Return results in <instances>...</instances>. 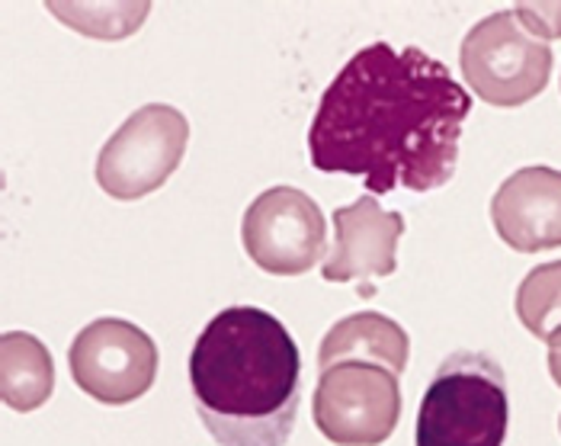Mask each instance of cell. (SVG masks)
<instances>
[{
	"label": "cell",
	"instance_id": "cell-1",
	"mask_svg": "<svg viewBox=\"0 0 561 446\" xmlns=\"http://www.w3.org/2000/svg\"><path fill=\"white\" fill-rule=\"evenodd\" d=\"M469 113V90L443 61L414 45H366L321 93L308 155L318 171L363 178L373 193H431L456 174Z\"/></svg>",
	"mask_w": 561,
	"mask_h": 446
},
{
	"label": "cell",
	"instance_id": "cell-2",
	"mask_svg": "<svg viewBox=\"0 0 561 446\" xmlns=\"http://www.w3.org/2000/svg\"><path fill=\"white\" fill-rule=\"evenodd\" d=\"M302 357L286 324L257 306L218 312L193 344L190 386L221 446H283L302 402Z\"/></svg>",
	"mask_w": 561,
	"mask_h": 446
},
{
	"label": "cell",
	"instance_id": "cell-3",
	"mask_svg": "<svg viewBox=\"0 0 561 446\" xmlns=\"http://www.w3.org/2000/svg\"><path fill=\"white\" fill-rule=\"evenodd\" d=\"M511 424L504 369L476 351L443 359L417 411V446H504Z\"/></svg>",
	"mask_w": 561,
	"mask_h": 446
},
{
	"label": "cell",
	"instance_id": "cell-4",
	"mask_svg": "<svg viewBox=\"0 0 561 446\" xmlns=\"http://www.w3.org/2000/svg\"><path fill=\"white\" fill-rule=\"evenodd\" d=\"M462 78L488 106L514 110L539 96L552 75L549 43L526 33L514 10L476 23L459 52Z\"/></svg>",
	"mask_w": 561,
	"mask_h": 446
},
{
	"label": "cell",
	"instance_id": "cell-5",
	"mask_svg": "<svg viewBox=\"0 0 561 446\" xmlns=\"http://www.w3.org/2000/svg\"><path fill=\"white\" fill-rule=\"evenodd\" d=\"M190 141L186 116L168 103L138 106L100 148L96 183L113 199H141L164 186Z\"/></svg>",
	"mask_w": 561,
	"mask_h": 446
},
{
	"label": "cell",
	"instance_id": "cell-6",
	"mask_svg": "<svg viewBox=\"0 0 561 446\" xmlns=\"http://www.w3.org/2000/svg\"><path fill=\"white\" fill-rule=\"evenodd\" d=\"M311 411L318 431L331 444H386L401 418L398 376L369 363H337L321 369Z\"/></svg>",
	"mask_w": 561,
	"mask_h": 446
},
{
	"label": "cell",
	"instance_id": "cell-7",
	"mask_svg": "<svg viewBox=\"0 0 561 446\" xmlns=\"http://www.w3.org/2000/svg\"><path fill=\"white\" fill-rule=\"evenodd\" d=\"M241 238L248 258L266 273L299 276L324 264L328 219L318 203L296 186H270L248 206Z\"/></svg>",
	"mask_w": 561,
	"mask_h": 446
},
{
	"label": "cell",
	"instance_id": "cell-8",
	"mask_svg": "<svg viewBox=\"0 0 561 446\" xmlns=\"http://www.w3.org/2000/svg\"><path fill=\"white\" fill-rule=\"evenodd\" d=\"M68 366L78 389L103 404L141 399L158 379V344L123 318H96L75 338Z\"/></svg>",
	"mask_w": 561,
	"mask_h": 446
},
{
	"label": "cell",
	"instance_id": "cell-9",
	"mask_svg": "<svg viewBox=\"0 0 561 446\" xmlns=\"http://www.w3.org/2000/svg\"><path fill=\"white\" fill-rule=\"evenodd\" d=\"M404 235V216L386 213L376 196L334 209V248L321 264L328 283H369L391 276L398 267V238Z\"/></svg>",
	"mask_w": 561,
	"mask_h": 446
},
{
	"label": "cell",
	"instance_id": "cell-10",
	"mask_svg": "<svg viewBox=\"0 0 561 446\" xmlns=\"http://www.w3.org/2000/svg\"><path fill=\"white\" fill-rule=\"evenodd\" d=\"M491 222L519 254L561 248V171L523 168L491 199Z\"/></svg>",
	"mask_w": 561,
	"mask_h": 446
},
{
	"label": "cell",
	"instance_id": "cell-11",
	"mask_svg": "<svg viewBox=\"0 0 561 446\" xmlns=\"http://www.w3.org/2000/svg\"><path fill=\"white\" fill-rule=\"evenodd\" d=\"M411 338L408 331L382 312H356L341 318L321 341L318 369H331L337 363H369L382 366L394 376L408 369Z\"/></svg>",
	"mask_w": 561,
	"mask_h": 446
},
{
	"label": "cell",
	"instance_id": "cell-12",
	"mask_svg": "<svg viewBox=\"0 0 561 446\" xmlns=\"http://www.w3.org/2000/svg\"><path fill=\"white\" fill-rule=\"evenodd\" d=\"M55 389V363L39 338L7 331L0 338V396L13 411H36Z\"/></svg>",
	"mask_w": 561,
	"mask_h": 446
},
{
	"label": "cell",
	"instance_id": "cell-13",
	"mask_svg": "<svg viewBox=\"0 0 561 446\" xmlns=\"http://www.w3.org/2000/svg\"><path fill=\"white\" fill-rule=\"evenodd\" d=\"M517 318L539 341H556L561 334V261L539 264L526 273L517 289Z\"/></svg>",
	"mask_w": 561,
	"mask_h": 446
},
{
	"label": "cell",
	"instance_id": "cell-14",
	"mask_svg": "<svg viewBox=\"0 0 561 446\" xmlns=\"http://www.w3.org/2000/svg\"><path fill=\"white\" fill-rule=\"evenodd\" d=\"M48 10L68 23L71 30L84 33V36H100V39H123L131 36L145 16L151 13V3H106V7H93V3H48Z\"/></svg>",
	"mask_w": 561,
	"mask_h": 446
},
{
	"label": "cell",
	"instance_id": "cell-15",
	"mask_svg": "<svg viewBox=\"0 0 561 446\" xmlns=\"http://www.w3.org/2000/svg\"><path fill=\"white\" fill-rule=\"evenodd\" d=\"M514 13L529 36H536L542 43L561 39V3H519L514 7Z\"/></svg>",
	"mask_w": 561,
	"mask_h": 446
},
{
	"label": "cell",
	"instance_id": "cell-16",
	"mask_svg": "<svg viewBox=\"0 0 561 446\" xmlns=\"http://www.w3.org/2000/svg\"><path fill=\"white\" fill-rule=\"evenodd\" d=\"M549 373H552V379L559 382L561 389V334L556 341H549Z\"/></svg>",
	"mask_w": 561,
	"mask_h": 446
},
{
	"label": "cell",
	"instance_id": "cell-17",
	"mask_svg": "<svg viewBox=\"0 0 561 446\" xmlns=\"http://www.w3.org/2000/svg\"><path fill=\"white\" fill-rule=\"evenodd\" d=\"M559 427H561V418H559Z\"/></svg>",
	"mask_w": 561,
	"mask_h": 446
}]
</instances>
